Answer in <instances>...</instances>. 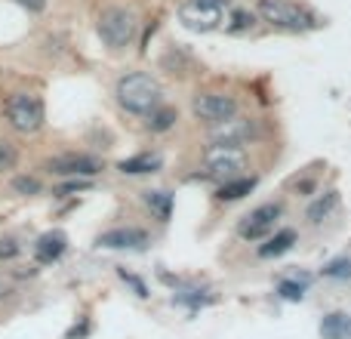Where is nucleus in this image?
I'll use <instances>...</instances> for the list:
<instances>
[{
    "instance_id": "nucleus-1",
    "label": "nucleus",
    "mask_w": 351,
    "mask_h": 339,
    "mask_svg": "<svg viewBox=\"0 0 351 339\" xmlns=\"http://www.w3.org/2000/svg\"><path fill=\"white\" fill-rule=\"evenodd\" d=\"M114 102L121 111L133 117H142L145 121L154 108L167 102L164 99V86L154 74L148 71H123L121 78L114 80Z\"/></svg>"
},
{
    "instance_id": "nucleus-2",
    "label": "nucleus",
    "mask_w": 351,
    "mask_h": 339,
    "mask_svg": "<svg viewBox=\"0 0 351 339\" xmlns=\"http://www.w3.org/2000/svg\"><path fill=\"white\" fill-rule=\"evenodd\" d=\"M0 115L16 136H34L47 127V99L37 90L19 86V90H10L3 96Z\"/></svg>"
},
{
    "instance_id": "nucleus-3",
    "label": "nucleus",
    "mask_w": 351,
    "mask_h": 339,
    "mask_svg": "<svg viewBox=\"0 0 351 339\" xmlns=\"http://www.w3.org/2000/svg\"><path fill=\"white\" fill-rule=\"evenodd\" d=\"M139 25H142L139 16L123 3H105L102 10L96 12L99 40L108 49H114V53H123V49H130L139 40Z\"/></svg>"
},
{
    "instance_id": "nucleus-4",
    "label": "nucleus",
    "mask_w": 351,
    "mask_h": 339,
    "mask_svg": "<svg viewBox=\"0 0 351 339\" xmlns=\"http://www.w3.org/2000/svg\"><path fill=\"white\" fill-rule=\"evenodd\" d=\"M256 16L268 28L284 31V34H302L321 25V19L299 0H256Z\"/></svg>"
},
{
    "instance_id": "nucleus-5",
    "label": "nucleus",
    "mask_w": 351,
    "mask_h": 339,
    "mask_svg": "<svg viewBox=\"0 0 351 339\" xmlns=\"http://www.w3.org/2000/svg\"><path fill=\"white\" fill-rule=\"evenodd\" d=\"M105 158L96 152H84V148H65V152L47 154L40 161V173L59 179H96L99 173H105Z\"/></svg>"
},
{
    "instance_id": "nucleus-6",
    "label": "nucleus",
    "mask_w": 351,
    "mask_h": 339,
    "mask_svg": "<svg viewBox=\"0 0 351 339\" xmlns=\"http://www.w3.org/2000/svg\"><path fill=\"white\" fill-rule=\"evenodd\" d=\"M250 170V154L247 148H222V145H206L204 158L197 164V173L191 179L197 182H210L213 188L222 185L225 179H234L243 176Z\"/></svg>"
},
{
    "instance_id": "nucleus-7",
    "label": "nucleus",
    "mask_w": 351,
    "mask_h": 339,
    "mask_svg": "<svg viewBox=\"0 0 351 339\" xmlns=\"http://www.w3.org/2000/svg\"><path fill=\"white\" fill-rule=\"evenodd\" d=\"M265 136V124L253 115H234L228 121L216 124V127H206V145H222V148H247L262 142Z\"/></svg>"
},
{
    "instance_id": "nucleus-8",
    "label": "nucleus",
    "mask_w": 351,
    "mask_h": 339,
    "mask_svg": "<svg viewBox=\"0 0 351 339\" xmlns=\"http://www.w3.org/2000/svg\"><path fill=\"white\" fill-rule=\"evenodd\" d=\"M188 108H191V117L200 127H216V124L241 115V99L228 90H213V86H206V90L191 93Z\"/></svg>"
},
{
    "instance_id": "nucleus-9",
    "label": "nucleus",
    "mask_w": 351,
    "mask_h": 339,
    "mask_svg": "<svg viewBox=\"0 0 351 339\" xmlns=\"http://www.w3.org/2000/svg\"><path fill=\"white\" fill-rule=\"evenodd\" d=\"M280 216H284V200H265V204L253 207L247 216H241L237 237L247 244H262L268 235L280 229Z\"/></svg>"
},
{
    "instance_id": "nucleus-10",
    "label": "nucleus",
    "mask_w": 351,
    "mask_h": 339,
    "mask_svg": "<svg viewBox=\"0 0 351 339\" xmlns=\"http://www.w3.org/2000/svg\"><path fill=\"white\" fill-rule=\"evenodd\" d=\"M152 244V231L142 225H111V229L99 231L96 247L99 250H130V253H142Z\"/></svg>"
},
{
    "instance_id": "nucleus-11",
    "label": "nucleus",
    "mask_w": 351,
    "mask_h": 339,
    "mask_svg": "<svg viewBox=\"0 0 351 339\" xmlns=\"http://www.w3.org/2000/svg\"><path fill=\"white\" fill-rule=\"evenodd\" d=\"M68 253V235L62 229H49L43 235H37V241L31 244V259L34 266H56L62 256Z\"/></svg>"
},
{
    "instance_id": "nucleus-12",
    "label": "nucleus",
    "mask_w": 351,
    "mask_h": 339,
    "mask_svg": "<svg viewBox=\"0 0 351 339\" xmlns=\"http://www.w3.org/2000/svg\"><path fill=\"white\" fill-rule=\"evenodd\" d=\"M219 296L216 290H210V287H200L194 284V281H182L173 287V305H182V309H188L191 315H197L200 309H206V305H216Z\"/></svg>"
},
{
    "instance_id": "nucleus-13",
    "label": "nucleus",
    "mask_w": 351,
    "mask_h": 339,
    "mask_svg": "<svg viewBox=\"0 0 351 339\" xmlns=\"http://www.w3.org/2000/svg\"><path fill=\"white\" fill-rule=\"evenodd\" d=\"M139 200L145 207V213L154 219V222L167 225L173 219V210H176V194L167 191V188H145L139 191Z\"/></svg>"
},
{
    "instance_id": "nucleus-14",
    "label": "nucleus",
    "mask_w": 351,
    "mask_h": 339,
    "mask_svg": "<svg viewBox=\"0 0 351 339\" xmlns=\"http://www.w3.org/2000/svg\"><path fill=\"white\" fill-rule=\"evenodd\" d=\"M259 188V176L256 173H243V176H234V179H225L222 185L213 188L219 204H237V200L250 198V194Z\"/></svg>"
},
{
    "instance_id": "nucleus-15",
    "label": "nucleus",
    "mask_w": 351,
    "mask_h": 339,
    "mask_svg": "<svg viewBox=\"0 0 351 339\" xmlns=\"http://www.w3.org/2000/svg\"><path fill=\"white\" fill-rule=\"evenodd\" d=\"M160 170H164V154L152 152V148L117 161V173L121 176H152V173H160Z\"/></svg>"
},
{
    "instance_id": "nucleus-16",
    "label": "nucleus",
    "mask_w": 351,
    "mask_h": 339,
    "mask_svg": "<svg viewBox=\"0 0 351 339\" xmlns=\"http://www.w3.org/2000/svg\"><path fill=\"white\" fill-rule=\"evenodd\" d=\"M179 22L191 31H216L219 22H222V12L210 10V6H200V3H185L179 10Z\"/></svg>"
},
{
    "instance_id": "nucleus-17",
    "label": "nucleus",
    "mask_w": 351,
    "mask_h": 339,
    "mask_svg": "<svg viewBox=\"0 0 351 339\" xmlns=\"http://www.w3.org/2000/svg\"><path fill=\"white\" fill-rule=\"evenodd\" d=\"M296 244H299V231L290 229V225H284V229H278L274 235H268L265 241L256 247V256H259V259H280V256L290 253Z\"/></svg>"
},
{
    "instance_id": "nucleus-18",
    "label": "nucleus",
    "mask_w": 351,
    "mask_h": 339,
    "mask_svg": "<svg viewBox=\"0 0 351 339\" xmlns=\"http://www.w3.org/2000/svg\"><path fill=\"white\" fill-rule=\"evenodd\" d=\"M342 204V194L336 191V188H327V191H317L315 200L308 204V210H305V219H308V225H321L327 222L330 216H333L336 210H339Z\"/></svg>"
},
{
    "instance_id": "nucleus-19",
    "label": "nucleus",
    "mask_w": 351,
    "mask_h": 339,
    "mask_svg": "<svg viewBox=\"0 0 351 339\" xmlns=\"http://www.w3.org/2000/svg\"><path fill=\"white\" fill-rule=\"evenodd\" d=\"M142 124H145V130L152 136H164V133H170V130H176V124H179V108L164 102L160 108H154Z\"/></svg>"
},
{
    "instance_id": "nucleus-20",
    "label": "nucleus",
    "mask_w": 351,
    "mask_h": 339,
    "mask_svg": "<svg viewBox=\"0 0 351 339\" xmlns=\"http://www.w3.org/2000/svg\"><path fill=\"white\" fill-rule=\"evenodd\" d=\"M317 330H321V339H351V315L348 312H327Z\"/></svg>"
},
{
    "instance_id": "nucleus-21",
    "label": "nucleus",
    "mask_w": 351,
    "mask_h": 339,
    "mask_svg": "<svg viewBox=\"0 0 351 339\" xmlns=\"http://www.w3.org/2000/svg\"><path fill=\"white\" fill-rule=\"evenodd\" d=\"M10 191L16 198H37V194L47 191V182H43L40 173H12Z\"/></svg>"
},
{
    "instance_id": "nucleus-22",
    "label": "nucleus",
    "mask_w": 351,
    "mask_h": 339,
    "mask_svg": "<svg viewBox=\"0 0 351 339\" xmlns=\"http://www.w3.org/2000/svg\"><path fill=\"white\" fill-rule=\"evenodd\" d=\"M308 284H311L308 274H293V278H280L274 293H278V299H284V303H302L305 293H308Z\"/></svg>"
},
{
    "instance_id": "nucleus-23",
    "label": "nucleus",
    "mask_w": 351,
    "mask_h": 339,
    "mask_svg": "<svg viewBox=\"0 0 351 339\" xmlns=\"http://www.w3.org/2000/svg\"><path fill=\"white\" fill-rule=\"evenodd\" d=\"M256 22H259V16H256V10H243V6H231L228 16H225V31L228 34H250V31L256 28Z\"/></svg>"
},
{
    "instance_id": "nucleus-24",
    "label": "nucleus",
    "mask_w": 351,
    "mask_h": 339,
    "mask_svg": "<svg viewBox=\"0 0 351 339\" xmlns=\"http://www.w3.org/2000/svg\"><path fill=\"white\" fill-rule=\"evenodd\" d=\"M22 164V148L16 139L10 136H0V176H12Z\"/></svg>"
},
{
    "instance_id": "nucleus-25",
    "label": "nucleus",
    "mask_w": 351,
    "mask_h": 339,
    "mask_svg": "<svg viewBox=\"0 0 351 339\" xmlns=\"http://www.w3.org/2000/svg\"><path fill=\"white\" fill-rule=\"evenodd\" d=\"M90 188H93V179H59L49 194L62 200V198H77L80 191H90Z\"/></svg>"
},
{
    "instance_id": "nucleus-26",
    "label": "nucleus",
    "mask_w": 351,
    "mask_h": 339,
    "mask_svg": "<svg viewBox=\"0 0 351 339\" xmlns=\"http://www.w3.org/2000/svg\"><path fill=\"white\" fill-rule=\"evenodd\" d=\"M321 274L327 281H351V256H336L321 268Z\"/></svg>"
},
{
    "instance_id": "nucleus-27",
    "label": "nucleus",
    "mask_w": 351,
    "mask_h": 339,
    "mask_svg": "<svg viewBox=\"0 0 351 339\" xmlns=\"http://www.w3.org/2000/svg\"><path fill=\"white\" fill-rule=\"evenodd\" d=\"M117 278H121L123 287H130V290H133V296H139V299H148V296H152V293H148V284H145V281H142L136 272H130V268L117 266Z\"/></svg>"
},
{
    "instance_id": "nucleus-28",
    "label": "nucleus",
    "mask_w": 351,
    "mask_h": 339,
    "mask_svg": "<svg viewBox=\"0 0 351 339\" xmlns=\"http://www.w3.org/2000/svg\"><path fill=\"white\" fill-rule=\"evenodd\" d=\"M22 256V241L16 235H0V266L3 262H16Z\"/></svg>"
},
{
    "instance_id": "nucleus-29",
    "label": "nucleus",
    "mask_w": 351,
    "mask_h": 339,
    "mask_svg": "<svg viewBox=\"0 0 351 339\" xmlns=\"http://www.w3.org/2000/svg\"><path fill=\"white\" fill-rule=\"evenodd\" d=\"M290 185L296 188L299 198H311V194H317V179H315V176H302V179L296 176V179H293Z\"/></svg>"
},
{
    "instance_id": "nucleus-30",
    "label": "nucleus",
    "mask_w": 351,
    "mask_h": 339,
    "mask_svg": "<svg viewBox=\"0 0 351 339\" xmlns=\"http://www.w3.org/2000/svg\"><path fill=\"white\" fill-rule=\"evenodd\" d=\"M90 334H93V321L86 315H80V321L71 324V330L65 334V339H86Z\"/></svg>"
},
{
    "instance_id": "nucleus-31",
    "label": "nucleus",
    "mask_w": 351,
    "mask_h": 339,
    "mask_svg": "<svg viewBox=\"0 0 351 339\" xmlns=\"http://www.w3.org/2000/svg\"><path fill=\"white\" fill-rule=\"evenodd\" d=\"M12 3H19V6H22V10H28V12H34V16H37V12H43V10H47V3H49V0H12Z\"/></svg>"
},
{
    "instance_id": "nucleus-32",
    "label": "nucleus",
    "mask_w": 351,
    "mask_h": 339,
    "mask_svg": "<svg viewBox=\"0 0 351 339\" xmlns=\"http://www.w3.org/2000/svg\"><path fill=\"white\" fill-rule=\"evenodd\" d=\"M194 3H200V6H210V10H231V0H194Z\"/></svg>"
},
{
    "instance_id": "nucleus-33",
    "label": "nucleus",
    "mask_w": 351,
    "mask_h": 339,
    "mask_svg": "<svg viewBox=\"0 0 351 339\" xmlns=\"http://www.w3.org/2000/svg\"><path fill=\"white\" fill-rule=\"evenodd\" d=\"M10 293H12V290H10V281H6L3 274H0V303H3V299L10 296Z\"/></svg>"
}]
</instances>
